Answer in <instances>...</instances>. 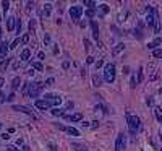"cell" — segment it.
<instances>
[{
  "instance_id": "6da1fadb",
  "label": "cell",
  "mask_w": 162,
  "mask_h": 151,
  "mask_svg": "<svg viewBox=\"0 0 162 151\" xmlns=\"http://www.w3.org/2000/svg\"><path fill=\"white\" fill-rule=\"evenodd\" d=\"M127 122H128V130L131 135H136L138 132L141 130V120L138 116H131V114H127Z\"/></svg>"
},
{
  "instance_id": "7a4b0ae2",
  "label": "cell",
  "mask_w": 162,
  "mask_h": 151,
  "mask_svg": "<svg viewBox=\"0 0 162 151\" xmlns=\"http://www.w3.org/2000/svg\"><path fill=\"white\" fill-rule=\"evenodd\" d=\"M104 80L107 83H114L115 81V65L114 63H106L104 65Z\"/></svg>"
},
{
  "instance_id": "3957f363",
  "label": "cell",
  "mask_w": 162,
  "mask_h": 151,
  "mask_svg": "<svg viewBox=\"0 0 162 151\" xmlns=\"http://www.w3.org/2000/svg\"><path fill=\"white\" fill-rule=\"evenodd\" d=\"M42 90H44V83H40V81L31 83V85H29V91H28V98H37Z\"/></svg>"
},
{
  "instance_id": "277c9868",
  "label": "cell",
  "mask_w": 162,
  "mask_h": 151,
  "mask_svg": "<svg viewBox=\"0 0 162 151\" xmlns=\"http://www.w3.org/2000/svg\"><path fill=\"white\" fill-rule=\"evenodd\" d=\"M159 20V15H157V10L154 7H147V15H146V23L147 26H154V23Z\"/></svg>"
},
{
  "instance_id": "5b68a950",
  "label": "cell",
  "mask_w": 162,
  "mask_h": 151,
  "mask_svg": "<svg viewBox=\"0 0 162 151\" xmlns=\"http://www.w3.org/2000/svg\"><path fill=\"white\" fill-rule=\"evenodd\" d=\"M125 146H127L125 135L118 133V136H117V140H115V151H125Z\"/></svg>"
},
{
  "instance_id": "8992f818",
  "label": "cell",
  "mask_w": 162,
  "mask_h": 151,
  "mask_svg": "<svg viewBox=\"0 0 162 151\" xmlns=\"http://www.w3.org/2000/svg\"><path fill=\"white\" fill-rule=\"evenodd\" d=\"M57 127L60 128V130H63V132H66L68 135H71V136H80V132L76 130L75 127H68V125H60V124H57Z\"/></svg>"
},
{
  "instance_id": "52a82bcc",
  "label": "cell",
  "mask_w": 162,
  "mask_h": 151,
  "mask_svg": "<svg viewBox=\"0 0 162 151\" xmlns=\"http://www.w3.org/2000/svg\"><path fill=\"white\" fill-rule=\"evenodd\" d=\"M81 15H83V7H71V8H70L71 20H80Z\"/></svg>"
},
{
  "instance_id": "ba28073f",
  "label": "cell",
  "mask_w": 162,
  "mask_h": 151,
  "mask_svg": "<svg viewBox=\"0 0 162 151\" xmlns=\"http://www.w3.org/2000/svg\"><path fill=\"white\" fill-rule=\"evenodd\" d=\"M36 104V107H37V109H40V111H47V109H50V102H49V101L47 99H37L34 102Z\"/></svg>"
},
{
  "instance_id": "9c48e42d",
  "label": "cell",
  "mask_w": 162,
  "mask_h": 151,
  "mask_svg": "<svg viewBox=\"0 0 162 151\" xmlns=\"http://www.w3.org/2000/svg\"><path fill=\"white\" fill-rule=\"evenodd\" d=\"M11 109L13 111H18V112H23V114H28V116H33V111H31L29 107H26V106H11Z\"/></svg>"
},
{
  "instance_id": "30bf717a",
  "label": "cell",
  "mask_w": 162,
  "mask_h": 151,
  "mask_svg": "<svg viewBox=\"0 0 162 151\" xmlns=\"http://www.w3.org/2000/svg\"><path fill=\"white\" fill-rule=\"evenodd\" d=\"M46 99L50 102V106H58L62 102V98H58V96H52V94H47Z\"/></svg>"
},
{
  "instance_id": "8fae6325",
  "label": "cell",
  "mask_w": 162,
  "mask_h": 151,
  "mask_svg": "<svg viewBox=\"0 0 162 151\" xmlns=\"http://www.w3.org/2000/svg\"><path fill=\"white\" fill-rule=\"evenodd\" d=\"M66 119H68V120H71V122H80V120H83V114H81V112H76V114L66 116Z\"/></svg>"
},
{
  "instance_id": "7c38bea8",
  "label": "cell",
  "mask_w": 162,
  "mask_h": 151,
  "mask_svg": "<svg viewBox=\"0 0 162 151\" xmlns=\"http://www.w3.org/2000/svg\"><path fill=\"white\" fill-rule=\"evenodd\" d=\"M16 26V18L15 16H10L8 18V21H7V28H8V31H13Z\"/></svg>"
},
{
  "instance_id": "4fadbf2b",
  "label": "cell",
  "mask_w": 162,
  "mask_h": 151,
  "mask_svg": "<svg viewBox=\"0 0 162 151\" xmlns=\"http://www.w3.org/2000/svg\"><path fill=\"white\" fill-rule=\"evenodd\" d=\"M8 49H10V45L7 44V42H2V44H0V57H7Z\"/></svg>"
},
{
  "instance_id": "5bb4252c",
  "label": "cell",
  "mask_w": 162,
  "mask_h": 151,
  "mask_svg": "<svg viewBox=\"0 0 162 151\" xmlns=\"http://www.w3.org/2000/svg\"><path fill=\"white\" fill-rule=\"evenodd\" d=\"M91 28H92V36H94V39H97V37H99V26H97V23L94 20L91 21Z\"/></svg>"
},
{
  "instance_id": "9a60e30c",
  "label": "cell",
  "mask_w": 162,
  "mask_h": 151,
  "mask_svg": "<svg viewBox=\"0 0 162 151\" xmlns=\"http://www.w3.org/2000/svg\"><path fill=\"white\" fill-rule=\"evenodd\" d=\"M20 85H21V80L18 78V76H15V78L11 80V90H13V91H16L18 88H20Z\"/></svg>"
},
{
  "instance_id": "2e32d148",
  "label": "cell",
  "mask_w": 162,
  "mask_h": 151,
  "mask_svg": "<svg viewBox=\"0 0 162 151\" xmlns=\"http://www.w3.org/2000/svg\"><path fill=\"white\" fill-rule=\"evenodd\" d=\"M123 49H125V44H123V42H120V44H117L115 47H114L112 54H114V55H117V54H120V52H122Z\"/></svg>"
},
{
  "instance_id": "e0dca14e",
  "label": "cell",
  "mask_w": 162,
  "mask_h": 151,
  "mask_svg": "<svg viewBox=\"0 0 162 151\" xmlns=\"http://www.w3.org/2000/svg\"><path fill=\"white\" fill-rule=\"evenodd\" d=\"M161 42H162V39H161V37H157L156 41H152V42H149V44H147V47H149L151 50H154V49H157V45L161 44Z\"/></svg>"
},
{
  "instance_id": "ac0fdd59",
  "label": "cell",
  "mask_w": 162,
  "mask_h": 151,
  "mask_svg": "<svg viewBox=\"0 0 162 151\" xmlns=\"http://www.w3.org/2000/svg\"><path fill=\"white\" fill-rule=\"evenodd\" d=\"M29 55H31V50H29V49H25V50H23V52H21L20 59H21V60H23V62H26V60H28V59H29Z\"/></svg>"
},
{
  "instance_id": "d6986e66",
  "label": "cell",
  "mask_w": 162,
  "mask_h": 151,
  "mask_svg": "<svg viewBox=\"0 0 162 151\" xmlns=\"http://www.w3.org/2000/svg\"><path fill=\"white\" fill-rule=\"evenodd\" d=\"M143 80H144V70H143V67H139L138 68V83H143Z\"/></svg>"
},
{
  "instance_id": "ffe728a7",
  "label": "cell",
  "mask_w": 162,
  "mask_h": 151,
  "mask_svg": "<svg viewBox=\"0 0 162 151\" xmlns=\"http://www.w3.org/2000/svg\"><path fill=\"white\" fill-rule=\"evenodd\" d=\"M154 114H156L157 120L162 122V107H156V109H154Z\"/></svg>"
},
{
  "instance_id": "44dd1931",
  "label": "cell",
  "mask_w": 162,
  "mask_h": 151,
  "mask_svg": "<svg viewBox=\"0 0 162 151\" xmlns=\"http://www.w3.org/2000/svg\"><path fill=\"white\" fill-rule=\"evenodd\" d=\"M84 7H88V8L94 10V8H96V2H92V0H84Z\"/></svg>"
},
{
  "instance_id": "7402d4cb",
  "label": "cell",
  "mask_w": 162,
  "mask_h": 151,
  "mask_svg": "<svg viewBox=\"0 0 162 151\" xmlns=\"http://www.w3.org/2000/svg\"><path fill=\"white\" fill-rule=\"evenodd\" d=\"M33 68H34V70H37V71H42V70H44V67H42V63H40V62H33Z\"/></svg>"
},
{
  "instance_id": "603a6c76",
  "label": "cell",
  "mask_w": 162,
  "mask_h": 151,
  "mask_svg": "<svg viewBox=\"0 0 162 151\" xmlns=\"http://www.w3.org/2000/svg\"><path fill=\"white\" fill-rule=\"evenodd\" d=\"M92 83H94V86H101L102 78H101V76H97V75H94V76H92Z\"/></svg>"
},
{
  "instance_id": "cb8c5ba5",
  "label": "cell",
  "mask_w": 162,
  "mask_h": 151,
  "mask_svg": "<svg viewBox=\"0 0 162 151\" xmlns=\"http://www.w3.org/2000/svg\"><path fill=\"white\" fill-rule=\"evenodd\" d=\"M152 55H154V59H162V49H154Z\"/></svg>"
},
{
  "instance_id": "d4e9b609",
  "label": "cell",
  "mask_w": 162,
  "mask_h": 151,
  "mask_svg": "<svg viewBox=\"0 0 162 151\" xmlns=\"http://www.w3.org/2000/svg\"><path fill=\"white\" fill-rule=\"evenodd\" d=\"M50 10H52V5L50 3H46V5H44V15L49 16L50 15Z\"/></svg>"
},
{
  "instance_id": "484cf974",
  "label": "cell",
  "mask_w": 162,
  "mask_h": 151,
  "mask_svg": "<svg viewBox=\"0 0 162 151\" xmlns=\"http://www.w3.org/2000/svg\"><path fill=\"white\" fill-rule=\"evenodd\" d=\"M20 42H21L23 45H26L28 42H29V34H25V36H23V37L20 39Z\"/></svg>"
},
{
  "instance_id": "4316f807",
  "label": "cell",
  "mask_w": 162,
  "mask_h": 151,
  "mask_svg": "<svg viewBox=\"0 0 162 151\" xmlns=\"http://www.w3.org/2000/svg\"><path fill=\"white\" fill-rule=\"evenodd\" d=\"M154 33H156V34H157V33H161V21H159V20L154 23Z\"/></svg>"
},
{
  "instance_id": "83f0119b",
  "label": "cell",
  "mask_w": 162,
  "mask_h": 151,
  "mask_svg": "<svg viewBox=\"0 0 162 151\" xmlns=\"http://www.w3.org/2000/svg\"><path fill=\"white\" fill-rule=\"evenodd\" d=\"M29 85L31 83H25V86H23V94L28 96V91H29Z\"/></svg>"
},
{
  "instance_id": "f1b7e54d",
  "label": "cell",
  "mask_w": 162,
  "mask_h": 151,
  "mask_svg": "<svg viewBox=\"0 0 162 151\" xmlns=\"http://www.w3.org/2000/svg\"><path fill=\"white\" fill-rule=\"evenodd\" d=\"M2 7H3V11H7L8 8H10V2H7V0H3V2H2Z\"/></svg>"
},
{
  "instance_id": "f546056e",
  "label": "cell",
  "mask_w": 162,
  "mask_h": 151,
  "mask_svg": "<svg viewBox=\"0 0 162 151\" xmlns=\"http://www.w3.org/2000/svg\"><path fill=\"white\" fill-rule=\"evenodd\" d=\"M52 114H54V116H63V111H62V109H54Z\"/></svg>"
},
{
  "instance_id": "4dcf8cb0",
  "label": "cell",
  "mask_w": 162,
  "mask_h": 151,
  "mask_svg": "<svg viewBox=\"0 0 162 151\" xmlns=\"http://www.w3.org/2000/svg\"><path fill=\"white\" fill-rule=\"evenodd\" d=\"M107 11H109V7H107V5H101V13H102V15H106Z\"/></svg>"
},
{
  "instance_id": "1f68e13d",
  "label": "cell",
  "mask_w": 162,
  "mask_h": 151,
  "mask_svg": "<svg viewBox=\"0 0 162 151\" xmlns=\"http://www.w3.org/2000/svg\"><path fill=\"white\" fill-rule=\"evenodd\" d=\"M146 104H147V106H154V99H152L151 96H149V98H146Z\"/></svg>"
},
{
  "instance_id": "d6a6232c",
  "label": "cell",
  "mask_w": 162,
  "mask_h": 151,
  "mask_svg": "<svg viewBox=\"0 0 162 151\" xmlns=\"http://www.w3.org/2000/svg\"><path fill=\"white\" fill-rule=\"evenodd\" d=\"M7 101V96L3 94V93H2V91H0V104H3V102H5Z\"/></svg>"
},
{
  "instance_id": "836d02e7",
  "label": "cell",
  "mask_w": 162,
  "mask_h": 151,
  "mask_svg": "<svg viewBox=\"0 0 162 151\" xmlns=\"http://www.w3.org/2000/svg\"><path fill=\"white\" fill-rule=\"evenodd\" d=\"M18 42H20V39H15V41H13V42L10 44V49H15L16 45H18Z\"/></svg>"
},
{
  "instance_id": "e575fe53",
  "label": "cell",
  "mask_w": 162,
  "mask_h": 151,
  "mask_svg": "<svg viewBox=\"0 0 162 151\" xmlns=\"http://www.w3.org/2000/svg\"><path fill=\"white\" fill-rule=\"evenodd\" d=\"M84 13H86V16H89V18H92V16L96 15V13H94V10H88V11H84Z\"/></svg>"
},
{
  "instance_id": "d590c367",
  "label": "cell",
  "mask_w": 162,
  "mask_h": 151,
  "mask_svg": "<svg viewBox=\"0 0 162 151\" xmlns=\"http://www.w3.org/2000/svg\"><path fill=\"white\" fill-rule=\"evenodd\" d=\"M52 85H54V78H49V80L44 83V86H52Z\"/></svg>"
},
{
  "instance_id": "8d00e7d4",
  "label": "cell",
  "mask_w": 162,
  "mask_h": 151,
  "mask_svg": "<svg viewBox=\"0 0 162 151\" xmlns=\"http://www.w3.org/2000/svg\"><path fill=\"white\" fill-rule=\"evenodd\" d=\"M16 31L18 33L21 31V20H16Z\"/></svg>"
},
{
  "instance_id": "74e56055",
  "label": "cell",
  "mask_w": 162,
  "mask_h": 151,
  "mask_svg": "<svg viewBox=\"0 0 162 151\" xmlns=\"http://www.w3.org/2000/svg\"><path fill=\"white\" fill-rule=\"evenodd\" d=\"M89 47H91L89 41H88V39H84V49H86V50H89Z\"/></svg>"
},
{
  "instance_id": "f35d334b",
  "label": "cell",
  "mask_w": 162,
  "mask_h": 151,
  "mask_svg": "<svg viewBox=\"0 0 162 151\" xmlns=\"http://www.w3.org/2000/svg\"><path fill=\"white\" fill-rule=\"evenodd\" d=\"M34 26H36V21H34V20H31V21H29V29L33 31V29H34Z\"/></svg>"
},
{
  "instance_id": "ab89813d",
  "label": "cell",
  "mask_w": 162,
  "mask_h": 151,
  "mask_svg": "<svg viewBox=\"0 0 162 151\" xmlns=\"http://www.w3.org/2000/svg\"><path fill=\"white\" fill-rule=\"evenodd\" d=\"M49 150H50V151H57V146L54 145V143H49Z\"/></svg>"
},
{
  "instance_id": "60d3db41",
  "label": "cell",
  "mask_w": 162,
  "mask_h": 151,
  "mask_svg": "<svg viewBox=\"0 0 162 151\" xmlns=\"http://www.w3.org/2000/svg\"><path fill=\"white\" fill-rule=\"evenodd\" d=\"M7 151H20V150H18V148H16V146H8V148H7Z\"/></svg>"
},
{
  "instance_id": "b9f144b4",
  "label": "cell",
  "mask_w": 162,
  "mask_h": 151,
  "mask_svg": "<svg viewBox=\"0 0 162 151\" xmlns=\"http://www.w3.org/2000/svg\"><path fill=\"white\" fill-rule=\"evenodd\" d=\"M136 83H138V81H136V78L133 76V78H131V88H135V86H136Z\"/></svg>"
},
{
  "instance_id": "7bdbcfd3",
  "label": "cell",
  "mask_w": 162,
  "mask_h": 151,
  "mask_svg": "<svg viewBox=\"0 0 162 151\" xmlns=\"http://www.w3.org/2000/svg\"><path fill=\"white\" fill-rule=\"evenodd\" d=\"M8 138H10V133H3L2 135V140H8Z\"/></svg>"
},
{
  "instance_id": "ee69618b",
  "label": "cell",
  "mask_w": 162,
  "mask_h": 151,
  "mask_svg": "<svg viewBox=\"0 0 162 151\" xmlns=\"http://www.w3.org/2000/svg\"><path fill=\"white\" fill-rule=\"evenodd\" d=\"M86 62H88V63H94V57H88Z\"/></svg>"
},
{
  "instance_id": "f6af8a7d",
  "label": "cell",
  "mask_w": 162,
  "mask_h": 151,
  "mask_svg": "<svg viewBox=\"0 0 162 151\" xmlns=\"http://www.w3.org/2000/svg\"><path fill=\"white\" fill-rule=\"evenodd\" d=\"M102 65H104V62H102V60H97L96 62V67H97V68H99V67H102Z\"/></svg>"
},
{
  "instance_id": "bcb514c9",
  "label": "cell",
  "mask_w": 162,
  "mask_h": 151,
  "mask_svg": "<svg viewBox=\"0 0 162 151\" xmlns=\"http://www.w3.org/2000/svg\"><path fill=\"white\" fill-rule=\"evenodd\" d=\"M37 57H39L40 60H42V59H44V57H46V54H44V52H39V54H37Z\"/></svg>"
},
{
  "instance_id": "7dc6e473",
  "label": "cell",
  "mask_w": 162,
  "mask_h": 151,
  "mask_svg": "<svg viewBox=\"0 0 162 151\" xmlns=\"http://www.w3.org/2000/svg\"><path fill=\"white\" fill-rule=\"evenodd\" d=\"M13 99H15V94H13V93H11V94L8 96V98H7V101H13Z\"/></svg>"
},
{
  "instance_id": "c3c4849f",
  "label": "cell",
  "mask_w": 162,
  "mask_h": 151,
  "mask_svg": "<svg viewBox=\"0 0 162 151\" xmlns=\"http://www.w3.org/2000/svg\"><path fill=\"white\" fill-rule=\"evenodd\" d=\"M44 42H46V44H49V42H50V37H49V36H46V37H44Z\"/></svg>"
},
{
  "instance_id": "681fc988",
  "label": "cell",
  "mask_w": 162,
  "mask_h": 151,
  "mask_svg": "<svg viewBox=\"0 0 162 151\" xmlns=\"http://www.w3.org/2000/svg\"><path fill=\"white\" fill-rule=\"evenodd\" d=\"M3 83H5V80H3V78L0 76V90H2V86H3Z\"/></svg>"
},
{
  "instance_id": "f907efd6",
  "label": "cell",
  "mask_w": 162,
  "mask_h": 151,
  "mask_svg": "<svg viewBox=\"0 0 162 151\" xmlns=\"http://www.w3.org/2000/svg\"><path fill=\"white\" fill-rule=\"evenodd\" d=\"M70 67V62H63V68H68Z\"/></svg>"
},
{
  "instance_id": "816d5d0a",
  "label": "cell",
  "mask_w": 162,
  "mask_h": 151,
  "mask_svg": "<svg viewBox=\"0 0 162 151\" xmlns=\"http://www.w3.org/2000/svg\"><path fill=\"white\" fill-rule=\"evenodd\" d=\"M161 141H162V133H161Z\"/></svg>"
},
{
  "instance_id": "f5cc1de1",
  "label": "cell",
  "mask_w": 162,
  "mask_h": 151,
  "mask_svg": "<svg viewBox=\"0 0 162 151\" xmlns=\"http://www.w3.org/2000/svg\"><path fill=\"white\" fill-rule=\"evenodd\" d=\"M0 128H2V124H0Z\"/></svg>"
}]
</instances>
